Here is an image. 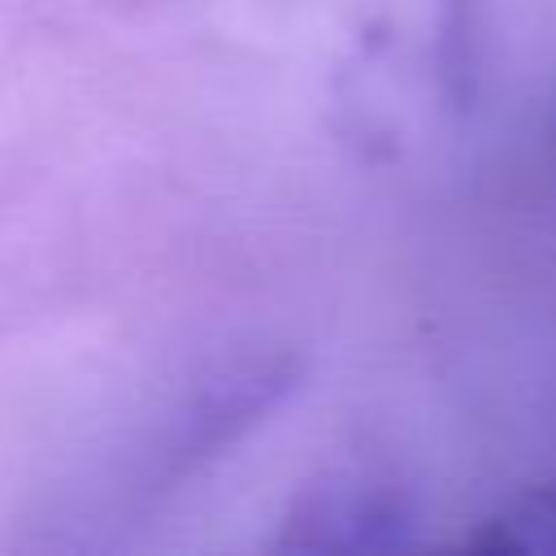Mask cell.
<instances>
[{
    "instance_id": "obj_1",
    "label": "cell",
    "mask_w": 556,
    "mask_h": 556,
    "mask_svg": "<svg viewBox=\"0 0 556 556\" xmlns=\"http://www.w3.org/2000/svg\"><path fill=\"white\" fill-rule=\"evenodd\" d=\"M408 504L400 491L369 478H348L317 486L287 521V543L295 547H391L404 543Z\"/></svg>"
},
{
    "instance_id": "obj_2",
    "label": "cell",
    "mask_w": 556,
    "mask_h": 556,
    "mask_svg": "<svg viewBox=\"0 0 556 556\" xmlns=\"http://www.w3.org/2000/svg\"><path fill=\"white\" fill-rule=\"evenodd\" d=\"M469 552H517V556H539L556 552V491H530L500 513H491L469 539Z\"/></svg>"
}]
</instances>
